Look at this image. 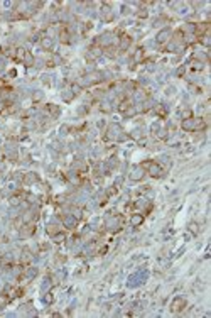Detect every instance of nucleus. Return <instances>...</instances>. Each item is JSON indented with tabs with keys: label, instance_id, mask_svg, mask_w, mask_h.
<instances>
[{
	"label": "nucleus",
	"instance_id": "obj_1",
	"mask_svg": "<svg viewBox=\"0 0 211 318\" xmlns=\"http://www.w3.org/2000/svg\"><path fill=\"white\" fill-rule=\"evenodd\" d=\"M184 306H186V299L184 298H176L172 301V305H171V311H172V313H179Z\"/></svg>",
	"mask_w": 211,
	"mask_h": 318
},
{
	"label": "nucleus",
	"instance_id": "obj_2",
	"mask_svg": "<svg viewBox=\"0 0 211 318\" xmlns=\"http://www.w3.org/2000/svg\"><path fill=\"white\" fill-rule=\"evenodd\" d=\"M169 37H171V31L169 29H162L159 34H157V44H166L167 41H169Z\"/></svg>",
	"mask_w": 211,
	"mask_h": 318
},
{
	"label": "nucleus",
	"instance_id": "obj_3",
	"mask_svg": "<svg viewBox=\"0 0 211 318\" xmlns=\"http://www.w3.org/2000/svg\"><path fill=\"white\" fill-rule=\"evenodd\" d=\"M142 178H144V168H135L130 173V179L132 181H140Z\"/></svg>",
	"mask_w": 211,
	"mask_h": 318
},
{
	"label": "nucleus",
	"instance_id": "obj_4",
	"mask_svg": "<svg viewBox=\"0 0 211 318\" xmlns=\"http://www.w3.org/2000/svg\"><path fill=\"white\" fill-rule=\"evenodd\" d=\"M149 173L152 174V176H160V173H162V169H160V166L159 164H155V163H150V166H149Z\"/></svg>",
	"mask_w": 211,
	"mask_h": 318
},
{
	"label": "nucleus",
	"instance_id": "obj_5",
	"mask_svg": "<svg viewBox=\"0 0 211 318\" xmlns=\"http://www.w3.org/2000/svg\"><path fill=\"white\" fill-rule=\"evenodd\" d=\"M182 129H184V131H194V129H196L194 118H186V120L182 122Z\"/></svg>",
	"mask_w": 211,
	"mask_h": 318
},
{
	"label": "nucleus",
	"instance_id": "obj_6",
	"mask_svg": "<svg viewBox=\"0 0 211 318\" xmlns=\"http://www.w3.org/2000/svg\"><path fill=\"white\" fill-rule=\"evenodd\" d=\"M142 222H144V215H140V213H135V215H132V218H130V224L134 225V227H138Z\"/></svg>",
	"mask_w": 211,
	"mask_h": 318
},
{
	"label": "nucleus",
	"instance_id": "obj_7",
	"mask_svg": "<svg viewBox=\"0 0 211 318\" xmlns=\"http://www.w3.org/2000/svg\"><path fill=\"white\" fill-rule=\"evenodd\" d=\"M130 42H132V39L128 37V36H123L122 41H120V51H125V49L130 46Z\"/></svg>",
	"mask_w": 211,
	"mask_h": 318
},
{
	"label": "nucleus",
	"instance_id": "obj_8",
	"mask_svg": "<svg viewBox=\"0 0 211 318\" xmlns=\"http://www.w3.org/2000/svg\"><path fill=\"white\" fill-rule=\"evenodd\" d=\"M64 225H66L68 228H75V225H76V220H75L73 217H64Z\"/></svg>",
	"mask_w": 211,
	"mask_h": 318
},
{
	"label": "nucleus",
	"instance_id": "obj_9",
	"mask_svg": "<svg viewBox=\"0 0 211 318\" xmlns=\"http://www.w3.org/2000/svg\"><path fill=\"white\" fill-rule=\"evenodd\" d=\"M24 61H25V64H27V66H32V63H34V58H32V54H31V53H27V51H25V54H24Z\"/></svg>",
	"mask_w": 211,
	"mask_h": 318
},
{
	"label": "nucleus",
	"instance_id": "obj_10",
	"mask_svg": "<svg viewBox=\"0 0 211 318\" xmlns=\"http://www.w3.org/2000/svg\"><path fill=\"white\" fill-rule=\"evenodd\" d=\"M9 203L12 206H19L20 205V196H17V195H14V196H10V200H9Z\"/></svg>",
	"mask_w": 211,
	"mask_h": 318
},
{
	"label": "nucleus",
	"instance_id": "obj_11",
	"mask_svg": "<svg viewBox=\"0 0 211 318\" xmlns=\"http://www.w3.org/2000/svg\"><path fill=\"white\" fill-rule=\"evenodd\" d=\"M51 46H53L51 39H47V37H44V39H42V48H44V49H51Z\"/></svg>",
	"mask_w": 211,
	"mask_h": 318
},
{
	"label": "nucleus",
	"instance_id": "obj_12",
	"mask_svg": "<svg viewBox=\"0 0 211 318\" xmlns=\"http://www.w3.org/2000/svg\"><path fill=\"white\" fill-rule=\"evenodd\" d=\"M189 230H191L192 234L196 235V234L199 232V227H198V224H194V222H192V224H189Z\"/></svg>",
	"mask_w": 211,
	"mask_h": 318
},
{
	"label": "nucleus",
	"instance_id": "obj_13",
	"mask_svg": "<svg viewBox=\"0 0 211 318\" xmlns=\"http://www.w3.org/2000/svg\"><path fill=\"white\" fill-rule=\"evenodd\" d=\"M31 218H32V213H31V212H27V213L24 215V224H29V222H31Z\"/></svg>",
	"mask_w": 211,
	"mask_h": 318
},
{
	"label": "nucleus",
	"instance_id": "obj_14",
	"mask_svg": "<svg viewBox=\"0 0 211 318\" xmlns=\"http://www.w3.org/2000/svg\"><path fill=\"white\" fill-rule=\"evenodd\" d=\"M182 118H184V120H186V118H192V112H191V110L182 112Z\"/></svg>",
	"mask_w": 211,
	"mask_h": 318
},
{
	"label": "nucleus",
	"instance_id": "obj_15",
	"mask_svg": "<svg viewBox=\"0 0 211 318\" xmlns=\"http://www.w3.org/2000/svg\"><path fill=\"white\" fill-rule=\"evenodd\" d=\"M47 110H51L54 115H56V113H59V108H58V107H54V105H49V107H47Z\"/></svg>",
	"mask_w": 211,
	"mask_h": 318
},
{
	"label": "nucleus",
	"instance_id": "obj_16",
	"mask_svg": "<svg viewBox=\"0 0 211 318\" xmlns=\"http://www.w3.org/2000/svg\"><path fill=\"white\" fill-rule=\"evenodd\" d=\"M108 10H110V9H105V12H108ZM112 17H113V15H112V14H108V15H105V17H103V20H112Z\"/></svg>",
	"mask_w": 211,
	"mask_h": 318
},
{
	"label": "nucleus",
	"instance_id": "obj_17",
	"mask_svg": "<svg viewBox=\"0 0 211 318\" xmlns=\"http://www.w3.org/2000/svg\"><path fill=\"white\" fill-rule=\"evenodd\" d=\"M138 17H147V10L142 9V12H138Z\"/></svg>",
	"mask_w": 211,
	"mask_h": 318
},
{
	"label": "nucleus",
	"instance_id": "obj_18",
	"mask_svg": "<svg viewBox=\"0 0 211 318\" xmlns=\"http://www.w3.org/2000/svg\"><path fill=\"white\" fill-rule=\"evenodd\" d=\"M140 58H142V49H138L137 54H135V59H140Z\"/></svg>",
	"mask_w": 211,
	"mask_h": 318
}]
</instances>
